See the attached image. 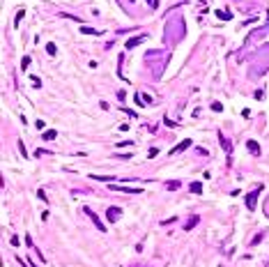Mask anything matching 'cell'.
<instances>
[{
  "mask_svg": "<svg viewBox=\"0 0 269 267\" xmlns=\"http://www.w3.org/2000/svg\"><path fill=\"white\" fill-rule=\"evenodd\" d=\"M262 189H265V187H262V184H258V187H255V189L246 196V207H248V210H255V200H258V196H260Z\"/></svg>",
  "mask_w": 269,
  "mask_h": 267,
  "instance_id": "6da1fadb",
  "label": "cell"
},
{
  "mask_svg": "<svg viewBox=\"0 0 269 267\" xmlns=\"http://www.w3.org/2000/svg\"><path fill=\"white\" fill-rule=\"evenodd\" d=\"M246 147H248V150H251L253 154H260V145H258V143H255V140H246Z\"/></svg>",
  "mask_w": 269,
  "mask_h": 267,
  "instance_id": "ba28073f",
  "label": "cell"
},
{
  "mask_svg": "<svg viewBox=\"0 0 269 267\" xmlns=\"http://www.w3.org/2000/svg\"><path fill=\"white\" fill-rule=\"evenodd\" d=\"M46 51L51 53V55H55V51H58V49H55V44H48V46H46Z\"/></svg>",
  "mask_w": 269,
  "mask_h": 267,
  "instance_id": "ac0fdd59",
  "label": "cell"
},
{
  "mask_svg": "<svg viewBox=\"0 0 269 267\" xmlns=\"http://www.w3.org/2000/svg\"><path fill=\"white\" fill-rule=\"evenodd\" d=\"M120 207H108V221H111V224H113V221H117V219H120Z\"/></svg>",
  "mask_w": 269,
  "mask_h": 267,
  "instance_id": "5b68a950",
  "label": "cell"
},
{
  "mask_svg": "<svg viewBox=\"0 0 269 267\" xmlns=\"http://www.w3.org/2000/svg\"><path fill=\"white\" fill-rule=\"evenodd\" d=\"M81 32H85V35H99L95 28H87V26H81Z\"/></svg>",
  "mask_w": 269,
  "mask_h": 267,
  "instance_id": "8fae6325",
  "label": "cell"
},
{
  "mask_svg": "<svg viewBox=\"0 0 269 267\" xmlns=\"http://www.w3.org/2000/svg\"><path fill=\"white\" fill-rule=\"evenodd\" d=\"M44 138H46V140H53V138H55V131H53V129L44 131Z\"/></svg>",
  "mask_w": 269,
  "mask_h": 267,
  "instance_id": "4fadbf2b",
  "label": "cell"
},
{
  "mask_svg": "<svg viewBox=\"0 0 269 267\" xmlns=\"http://www.w3.org/2000/svg\"><path fill=\"white\" fill-rule=\"evenodd\" d=\"M191 191L193 193H200V191H202V184H200V182H191Z\"/></svg>",
  "mask_w": 269,
  "mask_h": 267,
  "instance_id": "30bf717a",
  "label": "cell"
},
{
  "mask_svg": "<svg viewBox=\"0 0 269 267\" xmlns=\"http://www.w3.org/2000/svg\"><path fill=\"white\" fill-rule=\"evenodd\" d=\"M18 150H21V157H28V152H26V145H23V140H18Z\"/></svg>",
  "mask_w": 269,
  "mask_h": 267,
  "instance_id": "9a60e30c",
  "label": "cell"
},
{
  "mask_svg": "<svg viewBox=\"0 0 269 267\" xmlns=\"http://www.w3.org/2000/svg\"><path fill=\"white\" fill-rule=\"evenodd\" d=\"M156 154H159V150H156V147H152V150H150V152H147V157H150V159H154Z\"/></svg>",
  "mask_w": 269,
  "mask_h": 267,
  "instance_id": "d6986e66",
  "label": "cell"
},
{
  "mask_svg": "<svg viewBox=\"0 0 269 267\" xmlns=\"http://www.w3.org/2000/svg\"><path fill=\"white\" fill-rule=\"evenodd\" d=\"M198 221H200V216H191V219H189V224L184 226V228H186V230H191V228H193L196 224H198Z\"/></svg>",
  "mask_w": 269,
  "mask_h": 267,
  "instance_id": "9c48e42d",
  "label": "cell"
},
{
  "mask_svg": "<svg viewBox=\"0 0 269 267\" xmlns=\"http://www.w3.org/2000/svg\"><path fill=\"white\" fill-rule=\"evenodd\" d=\"M32 85H35V88H42V81H39L37 76H32Z\"/></svg>",
  "mask_w": 269,
  "mask_h": 267,
  "instance_id": "ffe728a7",
  "label": "cell"
},
{
  "mask_svg": "<svg viewBox=\"0 0 269 267\" xmlns=\"http://www.w3.org/2000/svg\"><path fill=\"white\" fill-rule=\"evenodd\" d=\"M111 189L113 191H127V193H140V191H143V189H133V187H115V184Z\"/></svg>",
  "mask_w": 269,
  "mask_h": 267,
  "instance_id": "52a82bcc",
  "label": "cell"
},
{
  "mask_svg": "<svg viewBox=\"0 0 269 267\" xmlns=\"http://www.w3.org/2000/svg\"><path fill=\"white\" fill-rule=\"evenodd\" d=\"M212 111L221 113V111H223V106H221V104H218V102H214V104H212Z\"/></svg>",
  "mask_w": 269,
  "mask_h": 267,
  "instance_id": "2e32d148",
  "label": "cell"
},
{
  "mask_svg": "<svg viewBox=\"0 0 269 267\" xmlns=\"http://www.w3.org/2000/svg\"><path fill=\"white\" fill-rule=\"evenodd\" d=\"M85 214L90 216V219H92V221H95V226H97V228H99V230H106V226L101 224V221H99V216H97L95 212H92V210H90V207H85Z\"/></svg>",
  "mask_w": 269,
  "mask_h": 267,
  "instance_id": "7a4b0ae2",
  "label": "cell"
},
{
  "mask_svg": "<svg viewBox=\"0 0 269 267\" xmlns=\"http://www.w3.org/2000/svg\"><path fill=\"white\" fill-rule=\"evenodd\" d=\"M143 39H145V35H136V37H131L129 42H124V46H127V49H133V46H138Z\"/></svg>",
  "mask_w": 269,
  "mask_h": 267,
  "instance_id": "3957f363",
  "label": "cell"
},
{
  "mask_svg": "<svg viewBox=\"0 0 269 267\" xmlns=\"http://www.w3.org/2000/svg\"><path fill=\"white\" fill-rule=\"evenodd\" d=\"M216 16L223 18V21H228V18H230V14H228V12H216Z\"/></svg>",
  "mask_w": 269,
  "mask_h": 267,
  "instance_id": "e0dca14e",
  "label": "cell"
},
{
  "mask_svg": "<svg viewBox=\"0 0 269 267\" xmlns=\"http://www.w3.org/2000/svg\"><path fill=\"white\" fill-rule=\"evenodd\" d=\"M166 187H168V189H170V191H173V189H177V187H180V182H166Z\"/></svg>",
  "mask_w": 269,
  "mask_h": 267,
  "instance_id": "5bb4252c",
  "label": "cell"
},
{
  "mask_svg": "<svg viewBox=\"0 0 269 267\" xmlns=\"http://www.w3.org/2000/svg\"><path fill=\"white\" fill-rule=\"evenodd\" d=\"M186 147H191V140H189V138H186V140H182V143H180V145H175V147H173V152H170V154H180V152H184V150H186Z\"/></svg>",
  "mask_w": 269,
  "mask_h": 267,
  "instance_id": "277c9868",
  "label": "cell"
},
{
  "mask_svg": "<svg viewBox=\"0 0 269 267\" xmlns=\"http://www.w3.org/2000/svg\"><path fill=\"white\" fill-rule=\"evenodd\" d=\"M218 140H221V145H223V150H226L228 154H232V145H230V140H228L223 134H218Z\"/></svg>",
  "mask_w": 269,
  "mask_h": 267,
  "instance_id": "8992f818",
  "label": "cell"
},
{
  "mask_svg": "<svg viewBox=\"0 0 269 267\" xmlns=\"http://www.w3.org/2000/svg\"><path fill=\"white\" fill-rule=\"evenodd\" d=\"M30 60H32V58H30V55H26V58L21 60V67H23V69H28V67H30Z\"/></svg>",
  "mask_w": 269,
  "mask_h": 267,
  "instance_id": "7c38bea8",
  "label": "cell"
}]
</instances>
